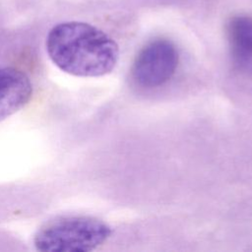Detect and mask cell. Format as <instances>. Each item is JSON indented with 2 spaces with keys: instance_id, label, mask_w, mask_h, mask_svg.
<instances>
[{
  "instance_id": "6da1fadb",
  "label": "cell",
  "mask_w": 252,
  "mask_h": 252,
  "mask_svg": "<svg viewBox=\"0 0 252 252\" xmlns=\"http://www.w3.org/2000/svg\"><path fill=\"white\" fill-rule=\"evenodd\" d=\"M46 51L61 71L76 77L109 74L119 58L116 41L100 29L71 21L54 26L47 33Z\"/></svg>"
},
{
  "instance_id": "5b68a950",
  "label": "cell",
  "mask_w": 252,
  "mask_h": 252,
  "mask_svg": "<svg viewBox=\"0 0 252 252\" xmlns=\"http://www.w3.org/2000/svg\"><path fill=\"white\" fill-rule=\"evenodd\" d=\"M225 31L233 65L252 78V16L231 17L226 23Z\"/></svg>"
},
{
  "instance_id": "7a4b0ae2",
  "label": "cell",
  "mask_w": 252,
  "mask_h": 252,
  "mask_svg": "<svg viewBox=\"0 0 252 252\" xmlns=\"http://www.w3.org/2000/svg\"><path fill=\"white\" fill-rule=\"evenodd\" d=\"M111 234V226L97 218L66 216L41 225L33 235V245L41 252H88Z\"/></svg>"
},
{
  "instance_id": "277c9868",
  "label": "cell",
  "mask_w": 252,
  "mask_h": 252,
  "mask_svg": "<svg viewBox=\"0 0 252 252\" xmlns=\"http://www.w3.org/2000/svg\"><path fill=\"white\" fill-rule=\"evenodd\" d=\"M32 95V84L24 71L0 68V122L28 104Z\"/></svg>"
},
{
  "instance_id": "3957f363",
  "label": "cell",
  "mask_w": 252,
  "mask_h": 252,
  "mask_svg": "<svg viewBox=\"0 0 252 252\" xmlns=\"http://www.w3.org/2000/svg\"><path fill=\"white\" fill-rule=\"evenodd\" d=\"M179 55L174 43L157 38L147 43L138 53L132 66V77L141 87L158 88L175 74Z\"/></svg>"
}]
</instances>
